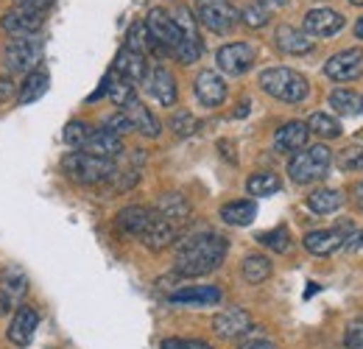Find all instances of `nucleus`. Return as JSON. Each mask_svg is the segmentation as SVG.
Listing matches in <instances>:
<instances>
[{
    "label": "nucleus",
    "mask_w": 363,
    "mask_h": 349,
    "mask_svg": "<svg viewBox=\"0 0 363 349\" xmlns=\"http://www.w3.org/2000/svg\"><path fill=\"white\" fill-rule=\"evenodd\" d=\"M257 243H263L266 249L282 255V252L291 249V235H288L285 226H277V229H269V232H260V235H257Z\"/></svg>",
    "instance_id": "72a5a7b5"
},
{
    "label": "nucleus",
    "mask_w": 363,
    "mask_h": 349,
    "mask_svg": "<svg viewBox=\"0 0 363 349\" xmlns=\"http://www.w3.org/2000/svg\"><path fill=\"white\" fill-rule=\"evenodd\" d=\"M37 327H40V313L34 307L20 305L14 310V316H11V324H9V333L6 336H9L11 344L28 347L31 338H34V333H37Z\"/></svg>",
    "instance_id": "ddd939ff"
},
{
    "label": "nucleus",
    "mask_w": 363,
    "mask_h": 349,
    "mask_svg": "<svg viewBox=\"0 0 363 349\" xmlns=\"http://www.w3.org/2000/svg\"><path fill=\"white\" fill-rule=\"evenodd\" d=\"M123 112L129 115V121H132V126H135V131H140V134H145V137H157L160 131H162V126H160V121H157V115L140 101V98H135V101H129L126 106H123Z\"/></svg>",
    "instance_id": "4be33fe9"
},
{
    "label": "nucleus",
    "mask_w": 363,
    "mask_h": 349,
    "mask_svg": "<svg viewBox=\"0 0 363 349\" xmlns=\"http://www.w3.org/2000/svg\"><path fill=\"white\" fill-rule=\"evenodd\" d=\"M171 17H174V23H177V28L182 31V37H184V40H190V43H201V40H199V26H196V17H193V11H190V9L179 6Z\"/></svg>",
    "instance_id": "f704fd0d"
},
{
    "label": "nucleus",
    "mask_w": 363,
    "mask_h": 349,
    "mask_svg": "<svg viewBox=\"0 0 363 349\" xmlns=\"http://www.w3.org/2000/svg\"><path fill=\"white\" fill-rule=\"evenodd\" d=\"M279 187H282L279 176L269 174V171H263V174H252V176H249V182H246V190H249L252 196H257V199L279 193Z\"/></svg>",
    "instance_id": "2f4dec72"
},
{
    "label": "nucleus",
    "mask_w": 363,
    "mask_h": 349,
    "mask_svg": "<svg viewBox=\"0 0 363 349\" xmlns=\"http://www.w3.org/2000/svg\"><path fill=\"white\" fill-rule=\"evenodd\" d=\"M216 65L227 76H243L255 65V48L246 43H229L221 45L216 53Z\"/></svg>",
    "instance_id": "1a4fd4ad"
},
{
    "label": "nucleus",
    "mask_w": 363,
    "mask_h": 349,
    "mask_svg": "<svg viewBox=\"0 0 363 349\" xmlns=\"http://www.w3.org/2000/svg\"><path fill=\"white\" fill-rule=\"evenodd\" d=\"M92 157H101V160H115L121 151H123V137H118L115 131H109L106 126H98V129L90 131L84 148Z\"/></svg>",
    "instance_id": "f3484780"
},
{
    "label": "nucleus",
    "mask_w": 363,
    "mask_h": 349,
    "mask_svg": "<svg viewBox=\"0 0 363 349\" xmlns=\"http://www.w3.org/2000/svg\"><path fill=\"white\" fill-rule=\"evenodd\" d=\"M266 3H269V6H285L288 0H263V6H266Z\"/></svg>",
    "instance_id": "5fc2aeb1"
},
{
    "label": "nucleus",
    "mask_w": 363,
    "mask_h": 349,
    "mask_svg": "<svg viewBox=\"0 0 363 349\" xmlns=\"http://www.w3.org/2000/svg\"><path fill=\"white\" fill-rule=\"evenodd\" d=\"M344 28V14L335 9H311L305 14V34L313 37H333Z\"/></svg>",
    "instance_id": "4468645a"
},
{
    "label": "nucleus",
    "mask_w": 363,
    "mask_h": 349,
    "mask_svg": "<svg viewBox=\"0 0 363 349\" xmlns=\"http://www.w3.org/2000/svg\"><path fill=\"white\" fill-rule=\"evenodd\" d=\"M344 249H363V232H355L344 240Z\"/></svg>",
    "instance_id": "09e8293b"
},
{
    "label": "nucleus",
    "mask_w": 363,
    "mask_h": 349,
    "mask_svg": "<svg viewBox=\"0 0 363 349\" xmlns=\"http://www.w3.org/2000/svg\"><path fill=\"white\" fill-rule=\"evenodd\" d=\"M145 28H148V37H151V43H154L157 50H171V53H177V48H179L182 43H190V40L182 37V31L177 28L174 17H171L165 9H151V11L145 14Z\"/></svg>",
    "instance_id": "423d86ee"
},
{
    "label": "nucleus",
    "mask_w": 363,
    "mask_h": 349,
    "mask_svg": "<svg viewBox=\"0 0 363 349\" xmlns=\"http://www.w3.org/2000/svg\"><path fill=\"white\" fill-rule=\"evenodd\" d=\"M240 20H243L249 28H263V26L269 23V9L252 3V6H246V9L240 11Z\"/></svg>",
    "instance_id": "ea45409f"
},
{
    "label": "nucleus",
    "mask_w": 363,
    "mask_h": 349,
    "mask_svg": "<svg viewBox=\"0 0 363 349\" xmlns=\"http://www.w3.org/2000/svg\"><path fill=\"white\" fill-rule=\"evenodd\" d=\"M327 104L338 112V115H347V118H352V115H361L363 112V95H358L355 89H333L330 92V98H327Z\"/></svg>",
    "instance_id": "c85d7f7f"
},
{
    "label": "nucleus",
    "mask_w": 363,
    "mask_h": 349,
    "mask_svg": "<svg viewBox=\"0 0 363 349\" xmlns=\"http://www.w3.org/2000/svg\"><path fill=\"white\" fill-rule=\"evenodd\" d=\"M350 3H352V6H363V0H350Z\"/></svg>",
    "instance_id": "6e6d98bb"
},
{
    "label": "nucleus",
    "mask_w": 363,
    "mask_h": 349,
    "mask_svg": "<svg viewBox=\"0 0 363 349\" xmlns=\"http://www.w3.org/2000/svg\"><path fill=\"white\" fill-rule=\"evenodd\" d=\"M330 165H333V154L327 145H305L302 151H296L288 162V176L296 182V184H313L318 179L330 174Z\"/></svg>",
    "instance_id": "7ed1b4c3"
},
{
    "label": "nucleus",
    "mask_w": 363,
    "mask_h": 349,
    "mask_svg": "<svg viewBox=\"0 0 363 349\" xmlns=\"http://www.w3.org/2000/svg\"><path fill=\"white\" fill-rule=\"evenodd\" d=\"M213 330H216V336L232 341V338L249 336V333L255 330V321H252V316H249L243 307H227V310H221V313L213 318Z\"/></svg>",
    "instance_id": "9d476101"
},
{
    "label": "nucleus",
    "mask_w": 363,
    "mask_h": 349,
    "mask_svg": "<svg viewBox=\"0 0 363 349\" xmlns=\"http://www.w3.org/2000/svg\"><path fill=\"white\" fill-rule=\"evenodd\" d=\"M168 126H171V131H174L177 137H190V134L196 131V126H199V121H196L187 109H179V112H174V115H171Z\"/></svg>",
    "instance_id": "58836bf2"
},
{
    "label": "nucleus",
    "mask_w": 363,
    "mask_h": 349,
    "mask_svg": "<svg viewBox=\"0 0 363 349\" xmlns=\"http://www.w3.org/2000/svg\"><path fill=\"white\" fill-rule=\"evenodd\" d=\"M101 87H104V95H106L112 104H118L121 109H123L129 101H135L137 98L135 84H129L126 79H121V76H118V73H112V70L106 73V79H104V84H101Z\"/></svg>",
    "instance_id": "cd10ccee"
},
{
    "label": "nucleus",
    "mask_w": 363,
    "mask_h": 349,
    "mask_svg": "<svg viewBox=\"0 0 363 349\" xmlns=\"http://www.w3.org/2000/svg\"><path fill=\"white\" fill-rule=\"evenodd\" d=\"M48 87H50V76H48V70L37 67V70H31L28 79L23 82V87H20V92H17V101H20L23 106H26V104H34V101H40V98L45 95Z\"/></svg>",
    "instance_id": "bb28decb"
},
{
    "label": "nucleus",
    "mask_w": 363,
    "mask_h": 349,
    "mask_svg": "<svg viewBox=\"0 0 363 349\" xmlns=\"http://www.w3.org/2000/svg\"><path fill=\"white\" fill-rule=\"evenodd\" d=\"M43 56V40L28 34V37H11L9 43L3 45V67L14 76V73H31L37 70V62Z\"/></svg>",
    "instance_id": "39448f33"
},
{
    "label": "nucleus",
    "mask_w": 363,
    "mask_h": 349,
    "mask_svg": "<svg viewBox=\"0 0 363 349\" xmlns=\"http://www.w3.org/2000/svg\"><path fill=\"white\" fill-rule=\"evenodd\" d=\"M154 213L162 216L165 221H171V223L177 226V223L190 218V204H187V199H184L182 193H165V196L157 201V210H154Z\"/></svg>",
    "instance_id": "393cba45"
},
{
    "label": "nucleus",
    "mask_w": 363,
    "mask_h": 349,
    "mask_svg": "<svg viewBox=\"0 0 363 349\" xmlns=\"http://www.w3.org/2000/svg\"><path fill=\"white\" fill-rule=\"evenodd\" d=\"M126 48H132L137 53H145V50H157L154 43H151V37H148V28H145V23H135L132 28H129V40H126Z\"/></svg>",
    "instance_id": "4c0bfd02"
},
{
    "label": "nucleus",
    "mask_w": 363,
    "mask_h": 349,
    "mask_svg": "<svg viewBox=\"0 0 363 349\" xmlns=\"http://www.w3.org/2000/svg\"><path fill=\"white\" fill-rule=\"evenodd\" d=\"M308 137H311L308 123L288 121V123H282L279 129L274 131V151H279V154H296V151H302L308 145Z\"/></svg>",
    "instance_id": "dca6fc26"
},
{
    "label": "nucleus",
    "mask_w": 363,
    "mask_h": 349,
    "mask_svg": "<svg viewBox=\"0 0 363 349\" xmlns=\"http://www.w3.org/2000/svg\"><path fill=\"white\" fill-rule=\"evenodd\" d=\"M193 92H196L201 106L216 109V106H221L227 101V82L216 70H201L196 76V82H193Z\"/></svg>",
    "instance_id": "f8f14e48"
},
{
    "label": "nucleus",
    "mask_w": 363,
    "mask_h": 349,
    "mask_svg": "<svg viewBox=\"0 0 363 349\" xmlns=\"http://www.w3.org/2000/svg\"><path fill=\"white\" fill-rule=\"evenodd\" d=\"M238 349H277L272 341H246V344H240Z\"/></svg>",
    "instance_id": "3c124183"
},
{
    "label": "nucleus",
    "mask_w": 363,
    "mask_h": 349,
    "mask_svg": "<svg viewBox=\"0 0 363 349\" xmlns=\"http://www.w3.org/2000/svg\"><path fill=\"white\" fill-rule=\"evenodd\" d=\"M62 168H65V174L70 176L73 182H79V184H106L115 176V171H118L112 160L92 157L87 151H70L62 160Z\"/></svg>",
    "instance_id": "20e7f679"
},
{
    "label": "nucleus",
    "mask_w": 363,
    "mask_h": 349,
    "mask_svg": "<svg viewBox=\"0 0 363 349\" xmlns=\"http://www.w3.org/2000/svg\"><path fill=\"white\" fill-rule=\"evenodd\" d=\"M177 235H179V229H177L171 221H165L162 216L154 213L151 221L145 223L140 240H143L145 249H151V252H162V249H168V246L177 240Z\"/></svg>",
    "instance_id": "2eb2a0df"
},
{
    "label": "nucleus",
    "mask_w": 363,
    "mask_h": 349,
    "mask_svg": "<svg viewBox=\"0 0 363 349\" xmlns=\"http://www.w3.org/2000/svg\"><path fill=\"white\" fill-rule=\"evenodd\" d=\"M355 37H358V40H363V17L355 23Z\"/></svg>",
    "instance_id": "603ef678"
},
{
    "label": "nucleus",
    "mask_w": 363,
    "mask_h": 349,
    "mask_svg": "<svg viewBox=\"0 0 363 349\" xmlns=\"http://www.w3.org/2000/svg\"><path fill=\"white\" fill-rule=\"evenodd\" d=\"M14 305H17V299H14L11 294H6V291L0 288V318H3V316H9Z\"/></svg>",
    "instance_id": "49530a36"
},
{
    "label": "nucleus",
    "mask_w": 363,
    "mask_h": 349,
    "mask_svg": "<svg viewBox=\"0 0 363 349\" xmlns=\"http://www.w3.org/2000/svg\"><path fill=\"white\" fill-rule=\"evenodd\" d=\"M43 14H28V11H6L0 17V28L9 34V37H28V34H37L43 28Z\"/></svg>",
    "instance_id": "6ab92c4d"
},
{
    "label": "nucleus",
    "mask_w": 363,
    "mask_h": 349,
    "mask_svg": "<svg viewBox=\"0 0 363 349\" xmlns=\"http://www.w3.org/2000/svg\"><path fill=\"white\" fill-rule=\"evenodd\" d=\"M151 216H154V210H148V207H126V210L118 213L115 226L126 238H140L143 229H145V223L151 221Z\"/></svg>",
    "instance_id": "b1692460"
},
{
    "label": "nucleus",
    "mask_w": 363,
    "mask_h": 349,
    "mask_svg": "<svg viewBox=\"0 0 363 349\" xmlns=\"http://www.w3.org/2000/svg\"><path fill=\"white\" fill-rule=\"evenodd\" d=\"M90 131H92L90 123H84V121H70V123L65 126V143L73 145V148H84Z\"/></svg>",
    "instance_id": "e433bc0d"
},
{
    "label": "nucleus",
    "mask_w": 363,
    "mask_h": 349,
    "mask_svg": "<svg viewBox=\"0 0 363 349\" xmlns=\"http://www.w3.org/2000/svg\"><path fill=\"white\" fill-rule=\"evenodd\" d=\"M272 277V260L266 255H249L243 260V279L252 285H260Z\"/></svg>",
    "instance_id": "7c9ffc66"
},
{
    "label": "nucleus",
    "mask_w": 363,
    "mask_h": 349,
    "mask_svg": "<svg viewBox=\"0 0 363 349\" xmlns=\"http://www.w3.org/2000/svg\"><path fill=\"white\" fill-rule=\"evenodd\" d=\"M11 92H14L11 79H0V104H6V101L11 98Z\"/></svg>",
    "instance_id": "de8ad7c7"
},
{
    "label": "nucleus",
    "mask_w": 363,
    "mask_h": 349,
    "mask_svg": "<svg viewBox=\"0 0 363 349\" xmlns=\"http://www.w3.org/2000/svg\"><path fill=\"white\" fill-rule=\"evenodd\" d=\"M344 240H347L344 229H313V232L305 235V249H308L311 255L327 257V255L344 249Z\"/></svg>",
    "instance_id": "aec40b11"
},
{
    "label": "nucleus",
    "mask_w": 363,
    "mask_h": 349,
    "mask_svg": "<svg viewBox=\"0 0 363 349\" xmlns=\"http://www.w3.org/2000/svg\"><path fill=\"white\" fill-rule=\"evenodd\" d=\"M260 87L266 89L272 98L282 104H302L311 92V84L302 73L291 67H269L260 73Z\"/></svg>",
    "instance_id": "f03ea898"
},
{
    "label": "nucleus",
    "mask_w": 363,
    "mask_h": 349,
    "mask_svg": "<svg viewBox=\"0 0 363 349\" xmlns=\"http://www.w3.org/2000/svg\"><path fill=\"white\" fill-rule=\"evenodd\" d=\"M162 349H213L207 341H199V338H165Z\"/></svg>",
    "instance_id": "c03bdc74"
},
{
    "label": "nucleus",
    "mask_w": 363,
    "mask_h": 349,
    "mask_svg": "<svg viewBox=\"0 0 363 349\" xmlns=\"http://www.w3.org/2000/svg\"><path fill=\"white\" fill-rule=\"evenodd\" d=\"M255 218H257V204L252 199H238L221 207V221L229 226H249Z\"/></svg>",
    "instance_id": "a878e982"
},
{
    "label": "nucleus",
    "mask_w": 363,
    "mask_h": 349,
    "mask_svg": "<svg viewBox=\"0 0 363 349\" xmlns=\"http://www.w3.org/2000/svg\"><path fill=\"white\" fill-rule=\"evenodd\" d=\"M274 40H277V48L282 53H291V56H305V53L313 50V40L305 31L294 28V26H279Z\"/></svg>",
    "instance_id": "412c9836"
},
{
    "label": "nucleus",
    "mask_w": 363,
    "mask_h": 349,
    "mask_svg": "<svg viewBox=\"0 0 363 349\" xmlns=\"http://www.w3.org/2000/svg\"><path fill=\"white\" fill-rule=\"evenodd\" d=\"M6 294H11L14 299H20L26 291H28V279H26V274L23 271H17V268H9L6 274H3V285H0Z\"/></svg>",
    "instance_id": "c9c22d12"
},
{
    "label": "nucleus",
    "mask_w": 363,
    "mask_h": 349,
    "mask_svg": "<svg viewBox=\"0 0 363 349\" xmlns=\"http://www.w3.org/2000/svg\"><path fill=\"white\" fill-rule=\"evenodd\" d=\"M112 73H118L129 84H145V79H148V59H145V53H137V50L123 45L118 50V56H115Z\"/></svg>",
    "instance_id": "9b49d317"
},
{
    "label": "nucleus",
    "mask_w": 363,
    "mask_h": 349,
    "mask_svg": "<svg viewBox=\"0 0 363 349\" xmlns=\"http://www.w3.org/2000/svg\"><path fill=\"white\" fill-rule=\"evenodd\" d=\"M145 89H148V95H151L154 101H160L162 106H174L177 98H179L177 82H174V76H171L165 67H154V70H148Z\"/></svg>",
    "instance_id": "a211bd4d"
},
{
    "label": "nucleus",
    "mask_w": 363,
    "mask_h": 349,
    "mask_svg": "<svg viewBox=\"0 0 363 349\" xmlns=\"http://www.w3.org/2000/svg\"><path fill=\"white\" fill-rule=\"evenodd\" d=\"M106 129L115 131L118 137H123V134L135 131V126H132V121H129V115H126V112H115V115H109V118H106Z\"/></svg>",
    "instance_id": "79ce46f5"
},
{
    "label": "nucleus",
    "mask_w": 363,
    "mask_h": 349,
    "mask_svg": "<svg viewBox=\"0 0 363 349\" xmlns=\"http://www.w3.org/2000/svg\"><path fill=\"white\" fill-rule=\"evenodd\" d=\"M361 137H363V134H361Z\"/></svg>",
    "instance_id": "4d7b16f0"
},
{
    "label": "nucleus",
    "mask_w": 363,
    "mask_h": 349,
    "mask_svg": "<svg viewBox=\"0 0 363 349\" xmlns=\"http://www.w3.org/2000/svg\"><path fill=\"white\" fill-rule=\"evenodd\" d=\"M135 184H137V171H126V174L115 171V176L109 179V190H115V193H123V190H129Z\"/></svg>",
    "instance_id": "37998d69"
},
{
    "label": "nucleus",
    "mask_w": 363,
    "mask_h": 349,
    "mask_svg": "<svg viewBox=\"0 0 363 349\" xmlns=\"http://www.w3.org/2000/svg\"><path fill=\"white\" fill-rule=\"evenodd\" d=\"M246 112H249V101H243V106H240V109H238V112H235V115H238V118H243V115H246Z\"/></svg>",
    "instance_id": "864d4df0"
},
{
    "label": "nucleus",
    "mask_w": 363,
    "mask_h": 349,
    "mask_svg": "<svg viewBox=\"0 0 363 349\" xmlns=\"http://www.w3.org/2000/svg\"><path fill=\"white\" fill-rule=\"evenodd\" d=\"M56 0H17V9L20 11H28V14H43L45 17V11Z\"/></svg>",
    "instance_id": "a18cd8bd"
},
{
    "label": "nucleus",
    "mask_w": 363,
    "mask_h": 349,
    "mask_svg": "<svg viewBox=\"0 0 363 349\" xmlns=\"http://www.w3.org/2000/svg\"><path fill=\"white\" fill-rule=\"evenodd\" d=\"M344 347L347 349H363V318H355L344 330Z\"/></svg>",
    "instance_id": "a19ab883"
},
{
    "label": "nucleus",
    "mask_w": 363,
    "mask_h": 349,
    "mask_svg": "<svg viewBox=\"0 0 363 349\" xmlns=\"http://www.w3.org/2000/svg\"><path fill=\"white\" fill-rule=\"evenodd\" d=\"M308 129L313 131V134H318V137H324V140L341 137V123H338L335 118L324 115V112H313V115H311V121H308Z\"/></svg>",
    "instance_id": "473e14b6"
},
{
    "label": "nucleus",
    "mask_w": 363,
    "mask_h": 349,
    "mask_svg": "<svg viewBox=\"0 0 363 349\" xmlns=\"http://www.w3.org/2000/svg\"><path fill=\"white\" fill-rule=\"evenodd\" d=\"M227 252V238H221L216 232L187 238L182 243L179 255H177V274H182V277H204V274L216 271L224 262Z\"/></svg>",
    "instance_id": "f257e3e1"
},
{
    "label": "nucleus",
    "mask_w": 363,
    "mask_h": 349,
    "mask_svg": "<svg viewBox=\"0 0 363 349\" xmlns=\"http://www.w3.org/2000/svg\"><path fill=\"white\" fill-rule=\"evenodd\" d=\"M352 204L363 213V182H358V184L352 187Z\"/></svg>",
    "instance_id": "8fccbe9b"
},
{
    "label": "nucleus",
    "mask_w": 363,
    "mask_h": 349,
    "mask_svg": "<svg viewBox=\"0 0 363 349\" xmlns=\"http://www.w3.org/2000/svg\"><path fill=\"white\" fill-rule=\"evenodd\" d=\"M196 17L216 34H229L240 23V11L229 0H199Z\"/></svg>",
    "instance_id": "0eeeda50"
},
{
    "label": "nucleus",
    "mask_w": 363,
    "mask_h": 349,
    "mask_svg": "<svg viewBox=\"0 0 363 349\" xmlns=\"http://www.w3.org/2000/svg\"><path fill=\"white\" fill-rule=\"evenodd\" d=\"M324 76L330 82H355L363 76V50L361 48H350L341 50L335 56H330L324 62Z\"/></svg>",
    "instance_id": "6e6552de"
},
{
    "label": "nucleus",
    "mask_w": 363,
    "mask_h": 349,
    "mask_svg": "<svg viewBox=\"0 0 363 349\" xmlns=\"http://www.w3.org/2000/svg\"><path fill=\"white\" fill-rule=\"evenodd\" d=\"M174 305H218L221 302V288L216 285H196V288H182L171 294Z\"/></svg>",
    "instance_id": "5701e85b"
},
{
    "label": "nucleus",
    "mask_w": 363,
    "mask_h": 349,
    "mask_svg": "<svg viewBox=\"0 0 363 349\" xmlns=\"http://www.w3.org/2000/svg\"><path fill=\"white\" fill-rule=\"evenodd\" d=\"M341 204H344V193H341V190H333V187H321V190H313V193L308 196V207H311L316 216L335 213Z\"/></svg>",
    "instance_id": "c756f323"
}]
</instances>
